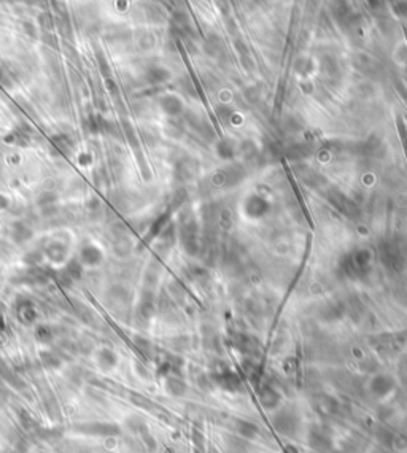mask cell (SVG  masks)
I'll return each mask as SVG.
<instances>
[{"label": "cell", "instance_id": "cell-1", "mask_svg": "<svg viewBox=\"0 0 407 453\" xmlns=\"http://www.w3.org/2000/svg\"><path fill=\"white\" fill-rule=\"evenodd\" d=\"M83 258H84V261L89 263V264H97L99 261H101V253H99L96 248L89 247V248H86L83 251Z\"/></svg>", "mask_w": 407, "mask_h": 453}]
</instances>
